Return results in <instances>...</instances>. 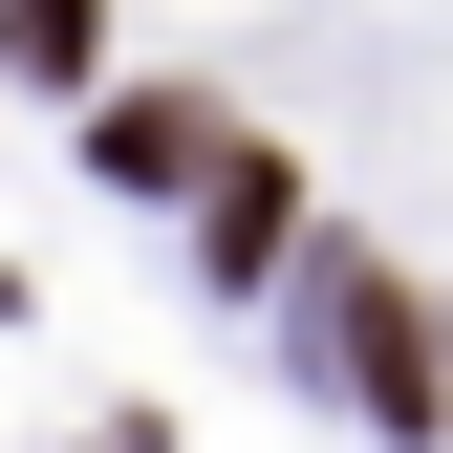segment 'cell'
Instances as JSON below:
<instances>
[{"instance_id": "3957f363", "label": "cell", "mask_w": 453, "mask_h": 453, "mask_svg": "<svg viewBox=\"0 0 453 453\" xmlns=\"http://www.w3.org/2000/svg\"><path fill=\"white\" fill-rule=\"evenodd\" d=\"M216 173V108L195 87H108V195H195Z\"/></svg>"}, {"instance_id": "7a4b0ae2", "label": "cell", "mask_w": 453, "mask_h": 453, "mask_svg": "<svg viewBox=\"0 0 453 453\" xmlns=\"http://www.w3.org/2000/svg\"><path fill=\"white\" fill-rule=\"evenodd\" d=\"M173 216H195V280H280V259H303V173L238 151V130H216V173H195Z\"/></svg>"}, {"instance_id": "6da1fadb", "label": "cell", "mask_w": 453, "mask_h": 453, "mask_svg": "<svg viewBox=\"0 0 453 453\" xmlns=\"http://www.w3.org/2000/svg\"><path fill=\"white\" fill-rule=\"evenodd\" d=\"M303 367L346 388V411H388V432H432V411H453V367H432V303H411L388 259H324V280H303Z\"/></svg>"}, {"instance_id": "277c9868", "label": "cell", "mask_w": 453, "mask_h": 453, "mask_svg": "<svg viewBox=\"0 0 453 453\" xmlns=\"http://www.w3.org/2000/svg\"><path fill=\"white\" fill-rule=\"evenodd\" d=\"M0 87H108V0H0Z\"/></svg>"}]
</instances>
